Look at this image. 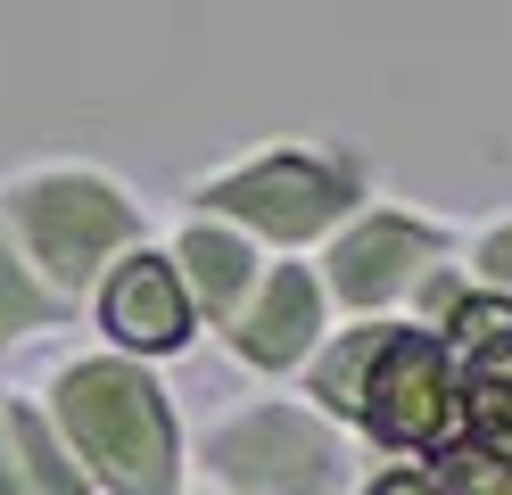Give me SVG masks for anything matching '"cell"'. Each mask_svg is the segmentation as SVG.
Masks as SVG:
<instances>
[{"label": "cell", "mask_w": 512, "mask_h": 495, "mask_svg": "<svg viewBox=\"0 0 512 495\" xmlns=\"http://www.w3.org/2000/svg\"><path fill=\"white\" fill-rule=\"evenodd\" d=\"M58 421L116 495H174V421L133 363H75L58 380Z\"/></svg>", "instance_id": "obj_1"}, {"label": "cell", "mask_w": 512, "mask_h": 495, "mask_svg": "<svg viewBox=\"0 0 512 495\" xmlns=\"http://www.w3.org/2000/svg\"><path fill=\"white\" fill-rule=\"evenodd\" d=\"M9 223L25 231V248L50 281L83 289L100 273V256H116L133 240V207L100 182V174H34L9 190Z\"/></svg>", "instance_id": "obj_2"}, {"label": "cell", "mask_w": 512, "mask_h": 495, "mask_svg": "<svg viewBox=\"0 0 512 495\" xmlns=\"http://www.w3.org/2000/svg\"><path fill=\"white\" fill-rule=\"evenodd\" d=\"M207 462H215V479H232L240 495H323L339 479L331 438L290 405H256L232 429H215Z\"/></svg>", "instance_id": "obj_3"}, {"label": "cell", "mask_w": 512, "mask_h": 495, "mask_svg": "<svg viewBox=\"0 0 512 495\" xmlns=\"http://www.w3.org/2000/svg\"><path fill=\"white\" fill-rule=\"evenodd\" d=\"M207 207L273 231V240H306V231H323L347 207V174H331V165H314V157H256L240 174L207 182Z\"/></svg>", "instance_id": "obj_4"}, {"label": "cell", "mask_w": 512, "mask_h": 495, "mask_svg": "<svg viewBox=\"0 0 512 495\" xmlns=\"http://www.w3.org/2000/svg\"><path fill=\"white\" fill-rule=\"evenodd\" d=\"M356 413H364L389 446H430L438 429H446V413H455V396H446V355H438V339L405 330V339H389V347H380V355H372V372H364Z\"/></svg>", "instance_id": "obj_5"}, {"label": "cell", "mask_w": 512, "mask_h": 495, "mask_svg": "<svg viewBox=\"0 0 512 495\" xmlns=\"http://www.w3.org/2000/svg\"><path fill=\"white\" fill-rule=\"evenodd\" d=\"M430 231L422 223H405V215H372V223H356L339 240V256H331V289L347 297V306H380V297H397L413 273L430 264Z\"/></svg>", "instance_id": "obj_6"}, {"label": "cell", "mask_w": 512, "mask_h": 495, "mask_svg": "<svg viewBox=\"0 0 512 495\" xmlns=\"http://www.w3.org/2000/svg\"><path fill=\"white\" fill-rule=\"evenodd\" d=\"M100 322L116 330L124 347H149V355L182 347V339H190V297H182V273H174V264H157V256H133V264H124V273L108 281Z\"/></svg>", "instance_id": "obj_7"}, {"label": "cell", "mask_w": 512, "mask_h": 495, "mask_svg": "<svg viewBox=\"0 0 512 495\" xmlns=\"http://www.w3.org/2000/svg\"><path fill=\"white\" fill-rule=\"evenodd\" d=\"M314 330H323L314 281L298 273V264H281V273H273V289L256 297V306H248V322H240V355H248V363H273V372H281V363H298V355H306V339H314Z\"/></svg>", "instance_id": "obj_8"}, {"label": "cell", "mask_w": 512, "mask_h": 495, "mask_svg": "<svg viewBox=\"0 0 512 495\" xmlns=\"http://www.w3.org/2000/svg\"><path fill=\"white\" fill-rule=\"evenodd\" d=\"M182 264H190V289L207 297V314H223L240 297V281H248V248L232 240V231H207V223L182 231Z\"/></svg>", "instance_id": "obj_9"}, {"label": "cell", "mask_w": 512, "mask_h": 495, "mask_svg": "<svg viewBox=\"0 0 512 495\" xmlns=\"http://www.w3.org/2000/svg\"><path fill=\"white\" fill-rule=\"evenodd\" d=\"M0 429H9V446H17L25 495H34V487H42V495H91V487L75 479V462H67V454L50 446V429H42L34 413H17V405H9V413H0Z\"/></svg>", "instance_id": "obj_10"}, {"label": "cell", "mask_w": 512, "mask_h": 495, "mask_svg": "<svg viewBox=\"0 0 512 495\" xmlns=\"http://www.w3.org/2000/svg\"><path fill=\"white\" fill-rule=\"evenodd\" d=\"M471 413L488 421V446L512 454V330L471 355Z\"/></svg>", "instance_id": "obj_11"}, {"label": "cell", "mask_w": 512, "mask_h": 495, "mask_svg": "<svg viewBox=\"0 0 512 495\" xmlns=\"http://www.w3.org/2000/svg\"><path fill=\"white\" fill-rule=\"evenodd\" d=\"M50 322V289L17 264L9 231H0V339H17V330H42Z\"/></svg>", "instance_id": "obj_12"}, {"label": "cell", "mask_w": 512, "mask_h": 495, "mask_svg": "<svg viewBox=\"0 0 512 495\" xmlns=\"http://www.w3.org/2000/svg\"><path fill=\"white\" fill-rule=\"evenodd\" d=\"M380 347H389V330H356V339L314 372V396H323V405H356V396H364V363H372Z\"/></svg>", "instance_id": "obj_13"}, {"label": "cell", "mask_w": 512, "mask_h": 495, "mask_svg": "<svg viewBox=\"0 0 512 495\" xmlns=\"http://www.w3.org/2000/svg\"><path fill=\"white\" fill-rule=\"evenodd\" d=\"M446 487H455V495H512V454L463 446L455 462H446Z\"/></svg>", "instance_id": "obj_14"}, {"label": "cell", "mask_w": 512, "mask_h": 495, "mask_svg": "<svg viewBox=\"0 0 512 495\" xmlns=\"http://www.w3.org/2000/svg\"><path fill=\"white\" fill-rule=\"evenodd\" d=\"M504 330H512V306H496V297H479V306H463V314H455V339H463V355L496 347Z\"/></svg>", "instance_id": "obj_15"}, {"label": "cell", "mask_w": 512, "mask_h": 495, "mask_svg": "<svg viewBox=\"0 0 512 495\" xmlns=\"http://www.w3.org/2000/svg\"><path fill=\"white\" fill-rule=\"evenodd\" d=\"M479 264H488V273H496V281H512V231H496V240H488V248H479Z\"/></svg>", "instance_id": "obj_16"}, {"label": "cell", "mask_w": 512, "mask_h": 495, "mask_svg": "<svg viewBox=\"0 0 512 495\" xmlns=\"http://www.w3.org/2000/svg\"><path fill=\"white\" fill-rule=\"evenodd\" d=\"M0 495H25V471H17V454H9V429H0Z\"/></svg>", "instance_id": "obj_17"}, {"label": "cell", "mask_w": 512, "mask_h": 495, "mask_svg": "<svg viewBox=\"0 0 512 495\" xmlns=\"http://www.w3.org/2000/svg\"><path fill=\"white\" fill-rule=\"evenodd\" d=\"M372 495H438V487H430V479H380Z\"/></svg>", "instance_id": "obj_18"}]
</instances>
